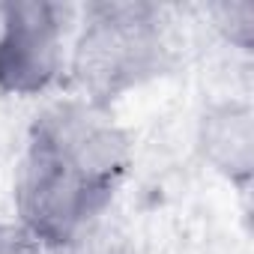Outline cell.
<instances>
[{"mask_svg":"<svg viewBox=\"0 0 254 254\" xmlns=\"http://www.w3.org/2000/svg\"><path fill=\"white\" fill-rule=\"evenodd\" d=\"M165 57L153 6H93L72 45L69 72L84 102L108 105L159 72Z\"/></svg>","mask_w":254,"mask_h":254,"instance_id":"obj_1","label":"cell"},{"mask_svg":"<svg viewBox=\"0 0 254 254\" xmlns=\"http://www.w3.org/2000/svg\"><path fill=\"white\" fill-rule=\"evenodd\" d=\"M111 194L87 183L48 147L30 138L15 180L18 224L42 245H66L84 224L105 215Z\"/></svg>","mask_w":254,"mask_h":254,"instance_id":"obj_2","label":"cell"},{"mask_svg":"<svg viewBox=\"0 0 254 254\" xmlns=\"http://www.w3.org/2000/svg\"><path fill=\"white\" fill-rule=\"evenodd\" d=\"M33 141L48 147L72 171L102 191H114L129 165V138L108 108L75 99L51 108L33 129Z\"/></svg>","mask_w":254,"mask_h":254,"instance_id":"obj_3","label":"cell"},{"mask_svg":"<svg viewBox=\"0 0 254 254\" xmlns=\"http://www.w3.org/2000/svg\"><path fill=\"white\" fill-rule=\"evenodd\" d=\"M66 9L57 3L0 6V87L30 96L54 84L63 69Z\"/></svg>","mask_w":254,"mask_h":254,"instance_id":"obj_4","label":"cell"},{"mask_svg":"<svg viewBox=\"0 0 254 254\" xmlns=\"http://www.w3.org/2000/svg\"><path fill=\"white\" fill-rule=\"evenodd\" d=\"M203 159L233 183H245L254 171V111L245 102H218L206 108L197 126Z\"/></svg>","mask_w":254,"mask_h":254,"instance_id":"obj_5","label":"cell"},{"mask_svg":"<svg viewBox=\"0 0 254 254\" xmlns=\"http://www.w3.org/2000/svg\"><path fill=\"white\" fill-rule=\"evenodd\" d=\"M63 248L66 254H138L129 233L108 215H99L90 224H84Z\"/></svg>","mask_w":254,"mask_h":254,"instance_id":"obj_6","label":"cell"},{"mask_svg":"<svg viewBox=\"0 0 254 254\" xmlns=\"http://www.w3.org/2000/svg\"><path fill=\"white\" fill-rule=\"evenodd\" d=\"M215 27L239 48L248 51L254 39V6L248 0H236V3H221L215 6Z\"/></svg>","mask_w":254,"mask_h":254,"instance_id":"obj_7","label":"cell"},{"mask_svg":"<svg viewBox=\"0 0 254 254\" xmlns=\"http://www.w3.org/2000/svg\"><path fill=\"white\" fill-rule=\"evenodd\" d=\"M42 248L24 224H0V254H42Z\"/></svg>","mask_w":254,"mask_h":254,"instance_id":"obj_8","label":"cell"}]
</instances>
